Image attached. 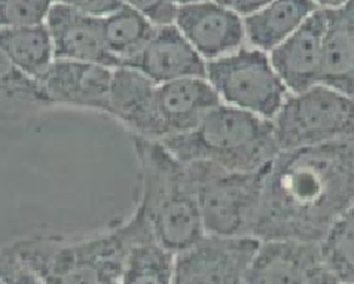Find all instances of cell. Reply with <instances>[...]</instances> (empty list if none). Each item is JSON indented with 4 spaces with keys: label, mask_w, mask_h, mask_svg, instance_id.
Masks as SVG:
<instances>
[{
    "label": "cell",
    "mask_w": 354,
    "mask_h": 284,
    "mask_svg": "<svg viewBox=\"0 0 354 284\" xmlns=\"http://www.w3.org/2000/svg\"><path fill=\"white\" fill-rule=\"evenodd\" d=\"M324 15L320 84L354 97V0L324 9Z\"/></svg>",
    "instance_id": "e0dca14e"
},
{
    "label": "cell",
    "mask_w": 354,
    "mask_h": 284,
    "mask_svg": "<svg viewBox=\"0 0 354 284\" xmlns=\"http://www.w3.org/2000/svg\"><path fill=\"white\" fill-rule=\"evenodd\" d=\"M121 2L151 19L155 26L174 24L177 6L173 0H121Z\"/></svg>",
    "instance_id": "484cf974"
},
{
    "label": "cell",
    "mask_w": 354,
    "mask_h": 284,
    "mask_svg": "<svg viewBox=\"0 0 354 284\" xmlns=\"http://www.w3.org/2000/svg\"><path fill=\"white\" fill-rule=\"evenodd\" d=\"M219 5L231 9L232 12L239 14L240 17H248L253 12L259 11L261 8L268 5L271 0H214Z\"/></svg>",
    "instance_id": "83f0119b"
},
{
    "label": "cell",
    "mask_w": 354,
    "mask_h": 284,
    "mask_svg": "<svg viewBox=\"0 0 354 284\" xmlns=\"http://www.w3.org/2000/svg\"><path fill=\"white\" fill-rule=\"evenodd\" d=\"M354 204V142L280 151L263 170L259 241L320 243Z\"/></svg>",
    "instance_id": "6da1fadb"
},
{
    "label": "cell",
    "mask_w": 354,
    "mask_h": 284,
    "mask_svg": "<svg viewBox=\"0 0 354 284\" xmlns=\"http://www.w3.org/2000/svg\"><path fill=\"white\" fill-rule=\"evenodd\" d=\"M107 284H120V281H112V283H107Z\"/></svg>",
    "instance_id": "4dcf8cb0"
},
{
    "label": "cell",
    "mask_w": 354,
    "mask_h": 284,
    "mask_svg": "<svg viewBox=\"0 0 354 284\" xmlns=\"http://www.w3.org/2000/svg\"><path fill=\"white\" fill-rule=\"evenodd\" d=\"M113 68L94 63L54 60L39 77L54 106H71L106 113Z\"/></svg>",
    "instance_id": "5bb4252c"
},
{
    "label": "cell",
    "mask_w": 354,
    "mask_h": 284,
    "mask_svg": "<svg viewBox=\"0 0 354 284\" xmlns=\"http://www.w3.org/2000/svg\"><path fill=\"white\" fill-rule=\"evenodd\" d=\"M0 281L3 284H45L44 280L19 258L11 244L0 249Z\"/></svg>",
    "instance_id": "d4e9b609"
},
{
    "label": "cell",
    "mask_w": 354,
    "mask_h": 284,
    "mask_svg": "<svg viewBox=\"0 0 354 284\" xmlns=\"http://www.w3.org/2000/svg\"><path fill=\"white\" fill-rule=\"evenodd\" d=\"M161 143L183 164L209 162L234 171H261L277 156L270 120L221 103L189 133Z\"/></svg>",
    "instance_id": "277c9868"
},
{
    "label": "cell",
    "mask_w": 354,
    "mask_h": 284,
    "mask_svg": "<svg viewBox=\"0 0 354 284\" xmlns=\"http://www.w3.org/2000/svg\"><path fill=\"white\" fill-rule=\"evenodd\" d=\"M319 9L314 0H271L259 11L243 18L245 45L268 54Z\"/></svg>",
    "instance_id": "ac0fdd59"
},
{
    "label": "cell",
    "mask_w": 354,
    "mask_h": 284,
    "mask_svg": "<svg viewBox=\"0 0 354 284\" xmlns=\"http://www.w3.org/2000/svg\"><path fill=\"white\" fill-rule=\"evenodd\" d=\"M156 27L158 26L140 12L122 5L118 11L103 18V37L107 51L121 67L149 44Z\"/></svg>",
    "instance_id": "ffe728a7"
},
{
    "label": "cell",
    "mask_w": 354,
    "mask_h": 284,
    "mask_svg": "<svg viewBox=\"0 0 354 284\" xmlns=\"http://www.w3.org/2000/svg\"><path fill=\"white\" fill-rule=\"evenodd\" d=\"M319 247L341 284H354V204L330 225Z\"/></svg>",
    "instance_id": "603a6c76"
},
{
    "label": "cell",
    "mask_w": 354,
    "mask_h": 284,
    "mask_svg": "<svg viewBox=\"0 0 354 284\" xmlns=\"http://www.w3.org/2000/svg\"><path fill=\"white\" fill-rule=\"evenodd\" d=\"M205 235L221 238L253 237L263 186V170L234 171L209 162H191Z\"/></svg>",
    "instance_id": "5b68a950"
},
{
    "label": "cell",
    "mask_w": 354,
    "mask_h": 284,
    "mask_svg": "<svg viewBox=\"0 0 354 284\" xmlns=\"http://www.w3.org/2000/svg\"><path fill=\"white\" fill-rule=\"evenodd\" d=\"M45 26L51 36L55 60L120 67L106 48L103 18L82 14L63 3H54L46 15Z\"/></svg>",
    "instance_id": "4fadbf2b"
},
{
    "label": "cell",
    "mask_w": 354,
    "mask_h": 284,
    "mask_svg": "<svg viewBox=\"0 0 354 284\" xmlns=\"http://www.w3.org/2000/svg\"><path fill=\"white\" fill-rule=\"evenodd\" d=\"M205 63L174 24L158 26L143 50L124 66L136 68L156 85L183 77H205Z\"/></svg>",
    "instance_id": "9a60e30c"
},
{
    "label": "cell",
    "mask_w": 354,
    "mask_h": 284,
    "mask_svg": "<svg viewBox=\"0 0 354 284\" xmlns=\"http://www.w3.org/2000/svg\"><path fill=\"white\" fill-rule=\"evenodd\" d=\"M147 235H153L149 223L134 209L125 222L91 237L33 235L11 246L45 284H107L120 281L127 253Z\"/></svg>",
    "instance_id": "7a4b0ae2"
},
{
    "label": "cell",
    "mask_w": 354,
    "mask_h": 284,
    "mask_svg": "<svg viewBox=\"0 0 354 284\" xmlns=\"http://www.w3.org/2000/svg\"><path fill=\"white\" fill-rule=\"evenodd\" d=\"M221 103L219 95L205 77H183L158 85L156 109L164 139L192 131Z\"/></svg>",
    "instance_id": "2e32d148"
},
{
    "label": "cell",
    "mask_w": 354,
    "mask_h": 284,
    "mask_svg": "<svg viewBox=\"0 0 354 284\" xmlns=\"http://www.w3.org/2000/svg\"><path fill=\"white\" fill-rule=\"evenodd\" d=\"M0 53L35 79H39L55 60L45 23L0 27Z\"/></svg>",
    "instance_id": "d6986e66"
},
{
    "label": "cell",
    "mask_w": 354,
    "mask_h": 284,
    "mask_svg": "<svg viewBox=\"0 0 354 284\" xmlns=\"http://www.w3.org/2000/svg\"><path fill=\"white\" fill-rule=\"evenodd\" d=\"M324 9L314 12L297 32L268 53L274 70L289 94H299L320 84L323 68Z\"/></svg>",
    "instance_id": "7c38bea8"
},
{
    "label": "cell",
    "mask_w": 354,
    "mask_h": 284,
    "mask_svg": "<svg viewBox=\"0 0 354 284\" xmlns=\"http://www.w3.org/2000/svg\"><path fill=\"white\" fill-rule=\"evenodd\" d=\"M261 241L254 237H205L176 254L173 284H245Z\"/></svg>",
    "instance_id": "ba28073f"
},
{
    "label": "cell",
    "mask_w": 354,
    "mask_h": 284,
    "mask_svg": "<svg viewBox=\"0 0 354 284\" xmlns=\"http://www.w3.org/2000/svg\"><path fill=\"white\" fill-rule=\"evenodd\" d=\"M133 143L139 169L136 209L162 247L174 254L191 249L205 232L188 165L161 142L133 137Z\"/></svg>",
    "instance_id": "3957f363"
},
{
    "label": "cell",
    "mask_w": 354,
    "mask_h": 284,
    "mask_svg": "<svg viewBox=\"0 0 354 284\" xmlns=\"http://www.w3.org/2000/svg\"><path fill=\"white\" fill-rule=\"evenodd\" d=\"M245 284H341L324 262L319 243L261 241Z\"/></svg>",
    "instance_id": "9c48e42d"
},
{
    "label": "cell",
    "mask_w": 354,
    "mask_h": 284,
    "mask_svg": "<svg viewBox=\"0 0 354 284\" xmlns=\"http://www.w3.org/2000/svg\"><path fill=\"white\" fill-rule=\"evenodd\" d=\"M272 124L280 151L354 142V97L319 84L289 94Z\"/></svg>",
    "instance_id": "8992f818"
},
{
    "label": "cell",
    "mask_w": 354,
    "mask_h": 284,
    "mask_svg": "<svg viewBox=\"0 0 354 284\" xmlns=\"http://www.w3.org/2000/svg\"><path fill=\"white\" fill-rule=\"evenodd\" d=\"M176 254L147 235L130 247L120 284H173Z\"/></svg>",
    "instance_id": "44dd1931"
},
{
    "label": "cell",
    "mask_w": 354,
    "mask_h": 284,
    "mask_svg": "<svg viewBox=\"0 0 354 284\" xmlns=\"http://www.w3.org/2000/svg\"><path fill=\"white\" fill-rule=\"evenodd\" d=\"M176 6H183V5H191L196 2H204V0H173Z\"/></svg>",
    "instance_id": "f546056e"
},
{
    "label": "cell",
    "mask_w": 354,
    "mask_h": 284,
    "mask_svg": "<svg viewBox=\"0 0 354 284\" xmlns=\"http://www.w3.org/2000/svg\"><path fill=\"white\" fill-rule=\"evenodd\" d=\"M174 26L205 63L245 45L243 17L214 0L177 6Z\"/></svg>",
    "instance_id": "30bf717a"
},
{
    "label": "cell",
    "mask_w": 354,
    "mask_h": 284,
    "mask_svg": "<svg viewBox=\"0 0 354 284\" xmlns=\"http://www.w3.org/2000/svg\"><path fill=\"white\" fill-rule=\"evenodd\" d=\"M54 3L67 5L95 18H106L122 6L121 0H54Z\"/></svg>",
    "instance_id": "4316f807"
},
{
    "label": "cell",
    "mask_w": 354,
    "mask_h": 284,
    "mask_svg": "<svg viewBox=\"0 0 354 284\" xmlns=\"http://www.w3.org/2000/svg\"><path fill=\"white\" fill-rule=\"evenodd\" d=\"M54 0H0V27L44 24Z\"/></svg>",
    "instance_id": "cb8c5ba5"
},
{
    "label": "cell",
    "mask_w": 354,
    "mask_h": 284,
    "mask_svg": "<svg viewBox=\"0 0 354 284\" xmlns=\"http://www.w3.org/2000/svg\"><path fill=\"white\" fill-rule=\"evenodd\" d=\"M0 284H3V283H2V281H0Z\"/></svg>",
    "instance_id": "1f68e13d"
},
{
    "label": "cell",
    "mask_w": 354,
    "mask_h": 284,
    "mask_svg": "<svg viewBox=\"0 0 354 284\" xmlns=\"http://www.w3.org/2000/svg\"><path fill=\"white\" fill-rule=\"evenodd\" d=\"M156 86L136 68H113L106 113L124 125L133 137L161 142L164 131L156 109Z\"/></svg>",
    "instance_id": "8fae6325"
},
{
    "label": "cell",
    "mask_w": 354,
    "mask_h": 284,
    "mask_svg": "<svg viewBox=\"0 0 354 284\" xmlns=\"http://www.w3.org/2000/svg\"><path fill=\"white\" fill-rule=\"evenodd\" d=\"M317 3L320 9H333V8H339L344 3H347L348 0H314Z\"/></svg>",
    "instance_id": "f1b7e54d"
},
{
    "label": "cell",
    "mask_w": 354,
    "mask_h": 284,
    "mask_svg": "<svg viewBox=\"0 0 354 284\" xmlns=\"http://www.w3.org/2000/svg\"><path fill=\"white\" fill-rule=\"evenodd\" d=\"M54 103L37 79L18 68L0 53V111L45 109Z\"/></svg>",
    "instance_id": "7402d4cb"
},
{
    "label": "cell",
    "mask_w": 354,
    "mask_h": 284,
    "mask_svg": "<svg viewBox=\"0 0 354 284\" xmlns=\"http://www.w3.org/2000/svg\"><path fill=\"white\" fill-rule=\"evenodd\" d=\"M205 79L223 104L270 121L289 95L268 54L248 45L205 64Z\"/></svg>",
    "instance_id": "52a82bcc"
}]
</instances>
